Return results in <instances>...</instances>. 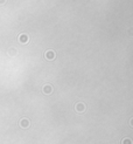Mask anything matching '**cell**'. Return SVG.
Here are the masks:
<instances>
[{
  "mask_svg": "<svg viewBox=\"0 0 133 144\" xmlns=\"http://www.w3.org/2000/svg\"><path fill=\"white\" fill-rule=\"evenodd\" d=\"M76 111L77 113H84V110H85V104L83 102H78L77 104H76Z\"/></svg>",
  "mask_w": 133,
  "mask_h": 144,
  "instance_id": "cell-1",
  "label": "cell"
},
{
  "mask_svg": "<svg viewBox=\"0 0 133 144\" xmlns=\"http://www.w3.org/2000/svg\"><path fill=\"white\" fill-rule=\"evenodd\" d=\"M20 127L24 128V129H27L28 127H29V124H31V122H29V120H27V118H22V120L20 121Z\"/></svg>",
  "mask_w": 133,
  "mask_h": 144,
  "instance_id": "cell-2",
  "label": "cell"
},
{
  "mask_svg": "<svg viewBox=\"0 0 133 144\" xmlns=\"http://www.w3.org/2000/svg\"><path fill=\"white\" fill-rule=\"evenodd\" d=\"M42 91H43L44 94H51L53 93V87L50 86V84H46V86L43 87V88H42Z\"/></svg>",
  "mask_w": 133,
  "mask_h": 144,
  "instance_id": "cell-3",
  "label": "cell"
},
{
  "mask_svg": "<svg viewBox=\"0 0 133 144\" xmlns=\"http://www.w3.org/2000/svg\"><path fill=\"white\" fill-rule=\"evenodd\" d=\"M46 59L47 60H54L55 59V53L53 51H48L46 53Z\"/></svg>",
  "mask_w": 133,
  "mask_h": 144,
  "instance_id": "cell-4",
  "label": "cell"
},
{
  "mask_svg": "<svg viewBox=\"0 0 133 144\" xmlns=\"http://www.w3.org/2000/svg\"><path fill=\"white\" fill-rule=\"evenodd\" d=\"M121 144H133V141L130 137H125L123 141H121Z\"/></svg>",
  "mask_w": 133,
  "mask_h": 144,
  "instance_id": "cell-5",
  "label": "cell"
},
{
  "mask_svg": "<svg viewBox=\"0 0 133 144\" xmlns=\"http://www.w3.org/2000/svg\"><path fill=\"white\" fill-rule=\"evenodd\" d=\"M20 41L22 42V43H26V42L28 41L27 35H20Z\"/></svg>",
  "mask_w": 133,
  "mask_h": 144,
  "instance_id": "cell-6",
  "label": "cell"
},
{
  "mask_svg": "<svg viewBox=\"0 0 133 144\" xmlns=\"http://www.w3.org/2000/svg\"><path fill=\"white\" fill-rule=\"evenodd\" d=\"M130 124H131V127H133V118H131V121H130Z\"/></svg>",
  "mask_w": 133,
  "mask_h": 144,
  "instance_id": "cell-7",
  "label": "cell"
}]
</instances>
